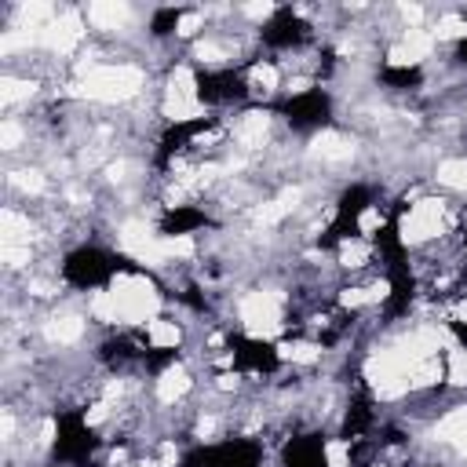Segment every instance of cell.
<instances>
[{
	"label": "cell",
	"mask_w": 467,
	"mask_h": 467,
	"mask_svg": "<svg viewBox=\"0 0 467 467\" xmlns=\"http://www.w3.org/2000/svg\"><path fill=\"white\" fill-rule=\"evenodd\" d=\"M124 274L146 277V266H139L124 252L106 248L99 241H80V244L66 248L62 259H58V281L73 292H106Z\"/></svg>",
	"instance_id": "1"
},
{
	"label": "cell",
	"mask_w": 467,
	"mask_h": 467,
	"mask_svg": "<svg viewBox=\"0 0 467 467\" xmlns=\"http://www.w3.org/2000/svg\"><path fill=\"white\" fill-rule=\"evenodd\" d=\"M106 438L88 420V405H62L51 416V463L58 467H95Z\"/></svg>",
	"instance_id": "2"
},
{
	"label": "cell",
	"mask_w": 467,
	"mask_h": 467,
	"mask_svg": "<svg viewBox=\"0 0 467 467\" xmlns=\"http://www.w3.org/2000/svg\"><path fill=\"white\" fill-rule=\"evenodd\" d=\"M270 113L292 135H317L336 124V99L325 84H306V88H292L288 95L274 99Z\"/></svg>",
	"instance_id": "3"
},
{
	"label": "cell",
	"mask_w": 467,
	"mask_h": 467,
	"mask_svg": "<svg viewBox=\"0 0 467 467\" xmlns=\"http://www.w3.org/2000/svg\"><path fill=\"white\" fill-rule=\"evenodd\" d=\"M255 40H259L263 58L281 62V55H303V51L317 47V44H314V40H317V29H314V22H310L299 7L281 4V7H274V11L259 22Z\"/></svg>",
	"instance_id": "4"
},
{
	"label": "cell",
	"mask_w": 467,
	"mask_h": 467,
	"mask_svg": "<svg viewBox=\"0 0 467 467\" xmlns=\"http://www.w3.org/2000/svg\"><path fill=\"white\" fill-rule=\"evenodd\" d=\"M266 445L259 434H223L215 441H193L175 456V467H263Z\"/></svg>",
	"instance_id": "5"
},
{
	"label": "cell",
	"mask_w": 467,
	"mask_h": 467,
	"mask_svg": "<svg viewBox=\"0 0 467 467\" xmlns=\"http://www.w3.org/2000/svg\"><path fill=\"white\" fill-rule=\"evenodd\" d=\"M190 84H193V99L208 109V113H219V109H230V106H244L252 99V88H248V69L244 62L241 66H193L190 73Z\"/></svg>",
	"instance_id": "6"
},
{
	"label": "cell",
	"mask_w": 467,
	"mask_h": 467,
	"mask_svg": "<svg viewBox=\"0 0 467 467\" xmlns=\"http://www.w3.org/2000/svg\"><path fill=\"white\" fill-rule=\"evenodd\" d=\"M277 467H332V438L321 427H296L277 445Z\"/></svg>",
	"instance_id": "7"
},
{
	"label": "cell",
	"mask_w": 467,
	"mask_h": 467,
	"mask_svg": "<svg viewBox=\"0 0 467 467\" xmlns=\"http://www.w3.org/2000/svg\"><path fill=\"white\" fill-rule=\"evenodd\" d=\"M215 226L219 219L204 201H171V204H161V215H157V237H193Z\"/></svg>",
	"instance_id": "8"
},
{
	"label": "cell",
	"mask_w": 467,
	"mask_h": 467,
	"mask_svg": "<svg viewBox=\"0 0 467 467\" xmlns=\"http://www.w3.org/2000/svg\"><path fill=\"white\" fill-rule=\"evenodd\" d=\"M376 84L383 91H394V95H416L423 84H427V69L420 62H398V58H387L376 66Z\"/></svg>",
	"instance_id": "9"
},
{
	"label": "cell",
	"mask_w": 467,
	"mask_h": 467,
	"mask_svg": "<svg viewBox=\"0 0 467 467\" xmlns=\"http://www.w3.org/2000/svg\"><path fill=\"white\" fill-rule=\"evenodd\" d=\"M186 15H193V7H153L150 22H146V33L153 40H171Z\"/></svg>",
	"instance_id": "10"
},
{
	"label": "cell",
	"mask_w": 467,
	"mask_h": 467,
	"mask_svg": "<svg viewBox=\"0 0 467 467\" xmlns=\"http://www.w3.org/2000/svg\"><path fill=\"white\" fill-rule=\"evenodd\" d=\"M460 18H463V26H467V7L460 11ZM452 58H456L460 66H467V29L456 36V44H452Z\"/></svg>",
	"instance_id": "11"
}]
</instances>
